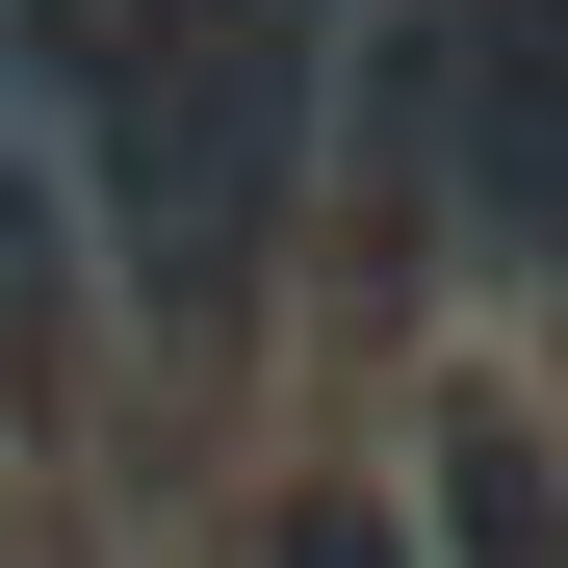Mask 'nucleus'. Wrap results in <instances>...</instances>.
<instances>
[{
	"instance_id": "7ed1b4c3",
	"label": "nucleus",
	"mask_w": 568,
	"mask_h": 568,
	"mask_svg": "<svg viewBox=\"0 0 568 568\" xmlns=\"http://www.w3.org/2000/svg\"><path fill=\"white\" fill-rule=\"evenodd\" d=\"M78 336H104V258H78V181H52V104H27V52H0V388H78Z\"/></svg>"
},
{
	"instance_id": "f03ea898",
	"label": "nucleus",
	"mask_w": 568,
	"mask_h": 568,
	"mask_svg": "<svg viewBox=\"0 0 568 568\" xmlns=\"http://www.w3.org/2000/svg\"><path fill=\"white\" fill-rule=\"evenodd\" d=\"M439 258L542 284L568 258V27L542 0H465V104H439Z\"/></svg>"
},
{
	"instance_id": "39448f33",
	"label": "nucleus",
	"mask_w": 568,
	"mask_h": 568,
	"mask_svg": "<svg viewBox=\"0 0 568 568\" xmlns=\"http://www.w3.org/2000/svg\"><path fill=\"white\" fill-rule=\"evenodd\" d=\"M284 568H414V542H388V491H311V517H284Z\"/></svg>"
},
{
	"instance_id": "f257e3e1",
	"label": "nucleus",
	"mask_w": 568,
	"mask_h": 568,
	"mask_svg": "<svg viewBox=\"0 0 568 568\" xmlns=\"http://www.w3.org/2000/svg\"><path fill=\"white\" fill-rule=\"evenodd\" d=\"M78 181L104 311H155V362H258L284 258H311V0H0Z\"/></svg>"
},
{
	"instance_id": "20e7f679",
	"label": "nucleus",
	"mask_w": 568,
	"mask_h": 568,
	"mask_svg": "<svg viewBox=\"0 0 568 568\" xmlns=\"http://www.w3.org/2000/svg\"><path fill=\"white\" fill-rule=\"evenodd\" d=\"M439 517H465V568H542V439L465 388V439H439Z\"/></svg>"
}]
</instances>
